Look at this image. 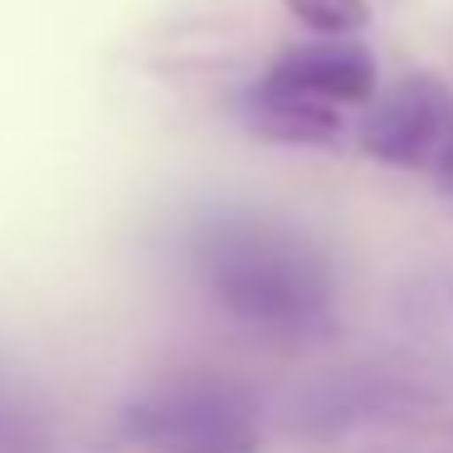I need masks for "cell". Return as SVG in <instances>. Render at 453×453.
<instances>
[{"mask_svg":"<svg viewBox=\"0 0 453 453\" xmlns=\"http://www.w3.org/2000/svg\"><path fill=\"white\" fill-rule=\"evenodd\" d=\"M190 258L215 307H225L249 332L297 342L332 322V264L293 225L249 210H219L190 229Z\"/></svg>","mask_w":453,"mask_h":453,"instance_id":"cell-1","label":"cell"},{"mask_svg":"<svg viewBox=\"0 0 453 453\" xmlns=\"http://www.w3.org/2000/svg\"><path fill=\"white\" fill-rule=\"evenodd\" d=\"M122 439L137 453H264V424L239 380L180 371L122 410Z\"/></svg>","mask_w":453,"mask_h":453,"instance_id":"cell-2","label":"cell"},{"mask_svg":"<svg viewBox=\"0 0 453 453\" xmlns=\"http://www.w3.org/2000/svg\"><path fill=\"white\" fill-rule=\"evenodd\" d=\"M361 151L395 171H434L453 147V93L434 73H404L365 103Z\"/></svg>","mask_w":453,"mask_h":453,"instance_id":"cell-3","label":"cell"},{"mask_svg":"<svg viewBox=\"0 0 453 453\" xmlns=\"http://www.w3.org/2000/svg\"><path fill=\"white\" fill-rule=\"evenodd\" d=\"M273 88L297 93V98L326 103V108H356V103H371L380 93V69H375V54L365 50L356 35L332 40V35H317L303 40L293 50H283L273 59V69L264 73Z\"/></svg>","mask_w":453,"mask_h":453,"instance_id":"cell-4","label":"cell"},{"mask_svg":"<svg viewBox=\"0 0 453 453\" xmlns=\"http://www.w3.org/2000/svg\"><path fill=\"white\" fill-rule=\"evenodd\" d=\"M234 118L244 132L273 142V147H336L342 142V112L326 108V103L273 88L268 79H254L239 93Z\"/></svg>","mask_w":453,"mask_h":453,"instance_id":"cell-5","label":"cell"},{"mask_svg":"<svg viewBox=\"0 0 453 453\" xmlns=\"http://www.w3.org/2000/svg\"><path fill=\"white\" fill-rule=\"evenodd\" d=\"M283 11L312 35H332V40L361 35L371 25V0H283Z\"/></svg>","mask_w":453,"mask_h":453,"instance_id":"cell-6","label":"cell"},{"mask_svg":"<svg viewBox=\"0 0 453 453\" xmlns=\"http://www.w3.org/2000/svg\"><path fill=\"white\" fill-rule=\"evenodd\" d=\"M434 180H439V190H443V196H453V147L443 151V161L434 166Z\"/></svg>","mask_w":453,"mask_h":453,"instance_id":"cell-7","label":"cell"}]
</instances>
